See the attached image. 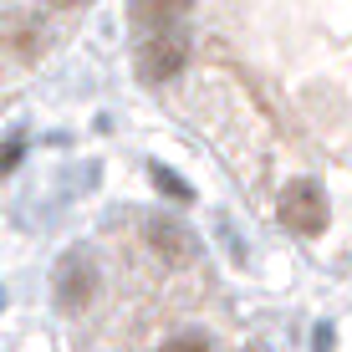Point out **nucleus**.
<instances>
[{
	"mask_svg": "<svg viewBox=\"0 0 352 352\" xmlns=\"http://www.w3.org/2000/svg\"><path fill=\"white\" fill-rule=\"evenodd\" d=\"M184 56H189V41L184 36H174V31H153L148 41L138 46V77L143 82H174L179 72H184Z\"/></svg>",
	"mask_w": 352,
	"mask_h": 352,
	"instance_id": "2",
	"label": "nucleus"
},
{
	"mask_svg": "<svg viewBox=\"0 0 352 352\" xmlns=\"http://www.w3.org/2000/svg\"><path fill=\"white\" fill-rule=\"evenodd\" d=\"M143 235H148V245L159 250L164 261H189L194 256V235L184 225H174V220H148V225H143Z\"/></svg>",
	"mask_w": 352,
	"mask_h": 352,
	"instance_id": "4",
	"label": "nucleus"
},
{
	"mask_svg": "<svg viewBox=\"0 0 352 352\" xmlns=\"http://www.w3.org/2000/svg\"><path fill=\"white\" fill-rule=\"evenodd\" d=\"M92 296H97V265L82 256V250H72V256L56 265V301H62L67 311H82Z\"/></svg>",
	"mask_w": 352,
	"mask_h": 352,
	"instance_id": "3",
	"label": "nucleus"
},
{
	"mask_svg": "<svg viewBox=\"0 0 352 352\" xmlns=\"http://www.w3.org/2000/svg\"><path fill=\"white\" fill-rule=\"evenodd\" d=\"M164 352H214L210 347V337H199V332H184V337H174Z\"/></svg>",
	"mask_w": 352,
	"mask_h": 352,
	"instance_id": "8",
	"label": "nucleus"
},
{
	"mask_svg": "<svg viewBox=\"0 0 352 352\" xmlns=\"http://www.w3.org/2000/svg\"><path fill=\"white\" fill-rule=\"evenodd\" d=\"M46 6H82V0H46Z\"/></svg>",
	"mask_w": 352,
	"mask_h": 352,
	"instance_id": "10",
	"label": "nucleus"
},
{
	"mask_svg": "<svg viewBox=\"0 0 352 352\" xmlns=\"http://www.w3.org/2000/svg\"><path fill=\"white\" fill-rule=\"evenodd\" d=\"M41 41H46L41 21H31V16H10L6 21V46L16 56H36V52H41Z\"/></svg>",
	"mask_w": 352,
	"mask_h": 352,
	"instance_id": "6",
	"label": "nucleus"
},
{
	"mask_svg": "<svg viewBox=\"0 0 352 352\" xmlns=\"http://www.w3.org/2000/svg\"><path fill=\"white\" fill-rule=\"evenodd\" d=\"M327 220H332V204H327V189L317 179H296L281 194V225L291 235H322Z\"/></svg>",
	"mask_w": 352,
	"mask_h": 352,
	"instance_id": "1",
	"label": "nucleus"
},
{
	"mask_svg": "<svg viewBox=\"0 0 352 352\" xmlns=\"http://www.w3.org/2000/svg\"><path fill=\"white\" fill-rule=\"evenodd\" d=\"M21 153H26V148H21V138H10V143H0V174H10V168H16V164H21Z\"/></svg>",
	"mask_w": 352,
	"mask_h": 352,
	"instance_id": "9",
	"label": "nucleus"
},
{
	"mask_svg": "<svg viewBox=\"0 0 352 352\" xmlns=\"http://www.w3.org/2000/svg\"><path fill=\"white\" fill-rule=\"evenodd\" d=\"M148 174H153V184H159V194H168V199H179V204H189V199H194V194H189V184H184V179H179V174H174V168H164V164H153V168H148Z\"/></svg>",
	"mask_w": 352,
	"mask_h": 352,
	"instance_id": "7",
	"label": "nucleus"
},
{
	"mask_svg": "<svg viewBox=\"0 0 352 352\" xmlns=\"http://www.w3.org/2000/svg\"><path fill=\"white\" fill-rule=\"evenodd\" d=\"M194 0H128V16L148 31H174V16H184Z\"/></svg>",
	"mask_w": 352,
	"mask_h": 352,
	"instance_id": "5",
	"label": "nucleus"
}]
</instances>
